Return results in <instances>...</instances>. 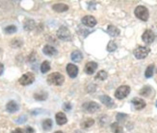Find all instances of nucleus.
Returning a JSON list of instances; mask_svg holds the SVG:
<instances>
[{"instance_id": "1", "label": "nucleus", "mask_w": 157, "mask_h": 133, "mask_svg": "<svg viewBox=\"0 0 157 133\" xmlns=\"http://www.w3.org/2000/svg\"><path fill=\"white\" fill-rule=\"evenodd\" d=\"M47 83L50 85L54 86H61L65 81L64 75H62L60 72H53L47 76Z\"/></svg>"}, {"instance_id": "2", "label": "nucleus", "mask_w": 157, "mask_h": 133, "mask_svg": "<svg viewBox=\"0 0 157 133\" xmlns=\"http://www.w3.org/2000/svg\"><path fill=\"white\" fill-rule=\"evenodd\" d=\"M135 16L137 17L139 19L143 20V22H147L149 18V14L148 10L146 8L145 6H138L137 8L135 9Z\"/></svg>"}, {"instance_id": "3", "label": "nucleus", "mask_w": 157, "mask_h": 133, "mask_svg": "<svg viewBox=\"0 0 157 133\" xmlns=\"http://www.w3.org/2000/svg\"><path fill=\"white\" fill-rule=\"evenodd\" d=\"M129 93H130V87L127 85H122L116 90L115 96L117 97L118 100H124L129 95Z\"/></svg>"}, {"instance_id": "4", "label": "nucleus", "mask_w": 157, "mask_h": 133, "mask_svg": "<svg viewBox=\"0 0 157 133\" xmlns=\"http://www.w3.org/2000/svg\"><path fill=\"white\" fill-rule=\"evenodd\" d=\"M151 52V49L147 46H138L136 49L134 50V55L135 57L141 60V59H145L147 56Z\"/></svg>"}, {"instance_id": "5", "label": "nucleus", "mask_w": 157, "mask_h": 133, "mask_svg": "<svg viewBox=\"0 0 157 133\" xmlns=\"http://www.w3.org/2000/svg\"><path fill=\"white\" fill-rule=\"evenodd\" d=\"M34 80H35V75H34V73L32 72H27L25 74H23L21 77L19 78V83L20 85L22 86H28L30 85V84H32L34 82Z\"/></svg>"}, {"instance_id": "6", "label": "nucleus", "mask_w": 157, "mask_h": 133, "mask_svg": "<svg viewBox=\"0 0 157 133\" xmlns=\"http://www.w3.org/2000/svg\"><path fill=\"white\" fill-rule=\"evenodd\" d=\"M57 36L60 40L63 41H70L71 39V34L66 26H62L59 28V30L57 31Z\"/></svg>"}, {"instance_id": "7", "label": "nucleus", "mask_w": 157, "mask_h": 133, "mask_svg": "<svg viewBox=\"0 0 157 133\" xmlns=\"http://www.w3.org/2000/svg\"><path fill=\"white\" fill-rule=\"evenodd\" d=\"M142 39L147 45H151V44L153 43L154 40H155V34L151 30L147 29V30H146L144 32V34H143Z\"/></svg>"}, {"instance_id": "8", "label": "nucleus", "mask_w": 157, "mask_h": 133, "mask_svg": "<svg viewBox=\"0 0 157 133\" xmlns=\"http://www.w3.org/2000/svg\"><path fill=\"white\" fill-rule=\"evenodd\" d=\"M83 108L89 112V113H94V112H97L98 110H99V105L94 101H88L86 103L83 104Z\"/></svg>"}, {"instance_id": "9", "label": "nucleus", "mask_w": 157, "mask_h": 133, "mask_svg": "<svg viewBox=\"0 0 157 133\" xmlns=\"http://www.w3.org/2000/svg\"><path fill=\"white\" fill-rule=\"evenodd\" d=\"M82 23L87 27H94L97 24V19L93 16H85L82 18Z\"/></svg>"}, {"instance_id": "10", "label": "nucleus", "mask_w": 157, "mask_h": 133, "mask_svg": "<svg viewBox=\"0 0 157 133\" xmlns=\"http://www.w3.org/2000/svg\"><path fill=\"white\" fill-rule=\"evenodd\" d=\"M67 74H69L70 77L75 78L77 76V74H78V68L75 65H73V64H67Z\"/></svg>"}, {"instance_id": "11", "label": "nucleus", "mask_w": 157, "mask_h": 133, "mask_svg": "<svg viewBox=\"0 0 157 133\" xmlns=\"http://www.w3.org/2000/svg\"><path fill=\"white\" fill-rule=\"evenodd\" d=\"M97 68H98L97 63L95 62H88L85 66L84 71L87 74H93L95 71H97Z\"/></svg>"}, {"instance_id": "12", "label": "nucleus", "mask_w": 157, "mask_h": 133, "mask_svg": "<svg viewBox=\"0 0 157 133\" xmlns=\"http://www.w3.org/2000/svg\"><path fill=\"white\" fill-rule=\"evenodd\" d=\"M132 104L135 107V109H137V110H142L146 107L145 100L140 99V97H134V99L132 100Z\"/></svg>"}, {"instance_id": "13", "label": "nucleus", "mask_w": 157, "mask_h": 133, "mask_svg": "<svg viewBox=\"0 0 157 133\" xmlns=\"http://www.w3.org/2000/svg\"><path fill=\"white\" fill-rule=\"evenodd\" d=\"M99 100H100V101L104 104L105 106H107V107H109V108H112V107H114L115 106V102H114V100L111 99L110 96H106V95H103V96H101L100 97H99Z\"/></svg>"}, {"instance_id": "14", "label": "nucleus", "mask_w": 157, "mask_h": 133, "mask_svg": "<svg viewBox=\"0 0 157 133\" xmlns=\"http://www.w3.org/2000/svg\"><path fill=\"white\" fill-rule=\"evenodd\" d=\"M43 52L47 55V56H54L57 54V49L55 47H53L49 45H46L44 46V49H43Z\"/></svg>"}, {"instance_id": "15", "label": "nucleus", "mask_w": 157, "mask_h": 133, "mask_svg": "<svg viewBox=\"0 0 157 133\" xmlns=\"http://www.w3.org/2000/svg\"><path fill=\"white\" fill-rule=\"evenodd\" d=\"M52 9L57 13H63V12H67L69 10V6L66 4H63V3H57V4L53 5Z\"/></svg>"}, {"instance_id": "16", "label": "nucleus", "mask_w": 157, "mask_h": 133, "mask_svg": "<svg viewBox=\"0 0 157 133\" xmlns=\"http://www.w3.org/2000/svg\"><path fill=\"white\" fill-rule=\"evenodd\" d=\"M6 109H7V111L9 112V113H15V112H17L18 110V105H17V103L16 101L11 100V101H9L8 103H7Z\"/></svg>"}, {"instance_id": "17", "label": "nucleus", "mask_w": 157, "mask_h": 133, "mask_svg": "<svg viewBox=\"0 0 157 133\" xmlns=\"http://www.w3.org/2000/svg\"><path fill=\"white\" fill-rule=\"evenodd\" d=\"M55 118H56V123L59 125H63L67 122V119L63 112H59V113H57Z\"/></svg>"}, {"instance_id": "18", "label": "nucleus", "mask_w": 157, "mask_h": 133, "mask_svg": "<svg viewBox=\"0 0 157 133\" xmlns=\"http://www.w3.org/2000/svg\"><path fill=\"white\" fill-rule=\"evenodd\" d=\"M107 33L112 37H118L121 33V31L118 27H116L114 25H109L107 28Z\"/></svg>"}, {"instance_id": "19", "label": "nucleus", "mask_w": 157, "mask_h": 133, "mask_svg": "<svg viewBox=\"0 0 157 133\" xmlns=\"http://www.w3.org/2000/svg\"><path fill=\"white\" fill-rule=\"evenodd\" d=\"M71 58L73 62H80L82 59H83V54H82L81 51H79V50H74L71 55Z\"/></svg>"}, {"instance_id": "20", "label": "nucleus", "mask_w": 157, "mask_h": 133, "mask_svg": "<svg viewBox=\"0 0 157 133\" xmlns=\"http://www.w3.org/2000/svg\"><path fill=\"white\" fill-rule=\"evenodd\" d=\"M153 93V90L151 86H145L143 87L140 91V95L141 96H149L151 94Z\"/></svg>"}, {"instance_id": "21", "label": "nucleus", "mask_w": 157, "mask_h": 133, "mask_svg": "<svg viewBox=\"0 0 157 133\" xmlns=\"http://www.w3.org/2000/svg\"><path fill=\"white\" fill-rule=\"evenodd\" d=\"M94 123V121L93 120V119L88 118V119H85V120L81 123V127L83 128H89V127H93Z\"/></svg>"}, {"instance_id": "22", "label": "nucleus", "mask_w": 157, "mask_h": 133, "mask_svg": "<svg viewBox=\"0 0 157 133\" xmlns=\"http://www.w3.org/2000/svg\"><path fill=\"white\" fill-rule=\"evenodd\" d=\"M111 129L113 131V133H124V128L121 124H119L118 123H114L111 124Z\"/></svg>"}, {"instance_id": "23", "label": "nucleus", "mask_w": 157, "mask_h": 133, "mask_svg": "<svg viewBox=\"0 0 157 133\" xmlns=\"http://www.w3.org/2000/svg\"><path fill=\"white\" fill-rule=\"evenodd\" d=\"M35 26H36V23L32 19H28L24 22V29L25 30H28V31L33 30L34 28H35Z\"/></svg>"}, {"instance_id": "24", "label": "nucleus", "mask_w": 157, "mask_h": 133, "mask_svg": "<svg viewBox=\"0 0 157 133\" xmlns=\"http://www.w3.org/2000/svg\"><path fill=\"white\" fill-rule=\"evenodd\" d=\"M34 99L37 100H44L47 99V93L40 91V92L36 93L35 95H34Z\"/></svg>"}, {"instance_id": "25", "label": "nucleus", "mask_w": 157, "mask_h": 133, "mask_svg": "<svg viewBox=\"0 0 157 133\" xmlns=\"http://www.w3.org/2000/svg\"><path fill=\"white\" fill-rule=\"evenodd\" d=\"M153 72H154V64H151L146 69L145 76L147 78H151V76L153 75Z\"/></svg>"}, {"instance_id": "26", "label": "nucleus", "mask_w": 157, "mask_h": 133, "mask_svg": "<svg viewBox=\"0 0 157 133\" xmlns=\"http://www.w3.org/2000/svg\"><path fill=\"white\" fill-rule=\"evenodd\" d=\"M108 77V74L105 71H99L98 72V74L95 75V79L97 80H100V81H103Z\"/></svg>"}, {"instance_id": "27", "label": "nucleus", "mask_w": 157, "mask_h": 133, "mask_svg": "<svg viewBox=\"0 0 157 133\" xmlns=\"http://www.w3.org/2000/svg\"><path fill=\"white\" fill-rule=\"evenodd\" d=\"M50 69V64L48 61H44L43 62V64L40 65V72L43 73H46Z\"/></svg>"}, {"instance_id": "28", "label": "nucleus", "mask_w": 157, "mask_h": 133, "mask_svg": "<svg viewBox=\"0 0 157 133\" xmlns=\"http://www.w3.org/2000/svg\"><path fill=\"white\" fill-rule=\"evenodd\" d=\"M43 128L46 131H48L52 128V121L50 119H46L43 122Z\"/></svg>"}, {"instance_id": "29", "label": "nucleus", "mask_w": 157, "mask_h": 133, "mask_svg": "<svg viewBox=\"0 0 157 133\" xmlns=\"http://www.w3.org/2000/svg\"><path fill=\"white\" fill-rule=\"evenodd\" d=\"M117 45H116V43L115 41H110L108 43V45H107V50L109 51V52H113V51H115L116 49H117Z\"/></svg>"}, {"instance_id": "30", "label": "nucleus", "mask_w": 157, "mask_h": 133, "mask_svg": "<svg viewBox=\"0 0 157 133\" xmlns=\"http://www.w3.org/2000/svg\"><path fill=\"white\" fill-rule=\"evenodd\" d=\"M6 34H13L17 32V27L15 25H9L4 29Z\"/></svg>"}, {"instance_id": "31", "label": "nucleus", "mask_w": 157, "mask_h": 133, "mask_svg": "<svg viewBox=\"0 0 157 133\" xmlns=\"http://www.w3.org/2000/svg\"><path fill=\"white\" fill-rule=\"evenodd\" d=\"M127 118V115L126 114H121V113H119L117 115V120L120 122V121H124L125 119Z\"/></svg>"}, {"instance_id": "32", "label": "nucleus", "mask_w": 157, "mask_h": 133, "mask_svg": "<svg viewBox=\"0 0 157 133\" xmlns=\"http://www.w3.org/2000/svg\"><path fill=\"white\" fill-rule=\"evenodd\" d=\"M16 122L17 123H23L26 122V117L25 116H20L19 118H17V120H16Z\"/></svg>"}, {"instance_id": "33", "label": "nucleus", "mask_w": 157, "mask_h": 133, "mask_svg": "<svg viewBox=\"0 0 157 133\" xmlns=\"http://www.w3.org/2000/svg\"><path fill=\"white\" fill-rule=\"evenodd\" d=\"M64 109H67V110H71V103H69V102H66V103L64 104Z\"/></svg>"}, {"instance_id": "34", "label": "nucleus", "mask_w": 157, "mask_h": 133, "mask_svg": "<svg viewBox=\"0 0 157 133\" xmlns=\"http://www.w3.org/2000/svg\"><path fill=\"white\" fill-rule=\"evenodd\" d=\"M12 133H26V132L23 129H21V128H17V129L13 130Z\"/></svg>"}, {"instance_id": "35", "label": "nucleus", "mask_w": 157, "mask_h": 133, "mask_svg": "<svg viewBox=\"0 0 157 133\" xmlns=\"http://www.w3.org/2000/svg\"><path fill=\"white\" fill-rule=\"evenodd\" d=\"M3 71H4V66H3V64L0 63V75L3 73Z\"/></svg>"}, {"instance_id": "36", "label": "nucleus", "mask_w": 157, "mask_h": 133, "mask_svg": "<svg viewBox=\"0 0 157 133\" xmlns=\"http://www.w3.org/2000/svg\"><path fill=\"white\" fill-rule=\"evenodd\" d=\"M27 132H29V133H32V132H34V130H33V129H32L31 127H27Z\"/></svg>"}, {"instance_id": "37", "label": "nucleus", "mask_w": 157, "mask_h": 133, "mask_svg": "<svg viewBox=\"0 0 157 133\" xmlns=\"http://www.w3.org/2000/svg\"><path fill=\"white\" fill-rule=\"evenodd\" d=\"M55 133H63V131H56Z\"/></svg>"}, {"instance_id": "38", "label": "nucleus", "mask_w": 157, "mask_h": 133, "mask_svg": "<svg viewBox=\"0 0 157 133\" xmlns=\"http://www.w3.org/2000/svg\"><path fill=\"white\" fill-rule=\"evenodd\" d=\"M156 105H157V101H156Z\"/></svg>"}]
</instances>
